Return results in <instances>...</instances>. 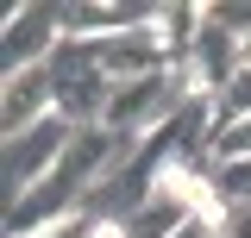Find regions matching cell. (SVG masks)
Returning <instances> with one entry per match:
<instances>
[{
    "label": "cell",
    "instance_id": "cell-6",
    "mask_svg": "<svg viewBox=\"0 0 251 238\" xmlns=\"http://www.w3.org/2000/svg\"><path fill=\"white\" fill-rule=\"evenodd\" d=\"M220 238H226V232H220Z\"/></svg>",
    "mask_w": 251,
    "mask_h": 238
},
{
    "label": "cell",
    "instance_id": "cell-3",
    "mask_svg": "<svg viewBox=\"0 0 251 238\" xmlns=\"http://www.w3.org/2000/svg\"><path fill=\"white\" fill-rule=\"evenodd\" d=\"M63 44V6H44V0H13V19L0 25V82L6 75H25V69H44Z\"/></svg>",
    "mask_w": 251,
    "mask_h": 238
},
{
    "label": "cell",
    "instance_id": "cell-1",
    "mask_svg": "<svg viewBox=\"0 0 251 238\" xmlns=\"http://www.w3.org/2000/svg\"><path fill=\"white\" fill-rule=\"evenodd\" d=\"M50 69V88H57V113L69 125H100L107 119V100H113V82H107V69L94 57V44H75V38H63L57 57L44 63Z\"/></svg>",
    "mask_w": 251,
    "mask_h": 238
},
{
    "label": "cell",
    "instance_id": "cell-2",
    "mask_svg": "<svg viewBox=\"0 0 251 238\" xmlns=\"http://www.w3.org/2000/svg\"><path fill=\"white\" fill-rule=\"evenodd\" d=\"M75 132H82V125H69L63 113H50V119H38L31 132H19V138H0V157H6V207L25 201L31 188L63 163V150H69Z\"/></svg>",
    "mask_w": 251,
    "mask_h": 238
},
{
    "label": "cell",
    "instance_id": "cell-4",
    "mask_svg": "<svg viewBox=\"0 0 251 238\" xmlns=\"http://www.w3.org/2000/svg\"><path fill=\"white\" fill-rule=\"evenodd\" d=\"M57 113V88H50V69H25V75H6L0 82V138H19L38 119Z\"/></svg>",
    "mask_w": 251,
    "mask_h": 238
},
{
    "label": "cell",
    "instance_id": "cell-5",
    "mask_svg": "<svg viewBox=\"0 0 251 238\" xmlns=\"http://www.w3.org/2000/svg\"><path fill=\"white\" fill-rule=\"evenodd\" d=\"M220 232H226V238H251V207H226Z\"/></svg>",
    "mask_w": 251,
    "mask_h": 238
}]
</instances>
